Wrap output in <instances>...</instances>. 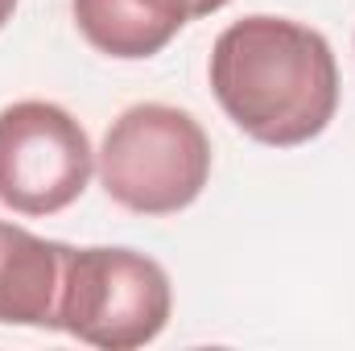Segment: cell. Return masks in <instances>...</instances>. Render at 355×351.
I'll list each match as a JSON object with an SVG mask.
<instances>
[{
    "label": "cell",
    "instance_id": "6da1fadb",
    "mask_svg": "<svg viewBox=\"0 0 355 351\" xmlns=\"http://www.w3.org/2000/svg\"><path fill=\"white\" fill-rule=\"evenodd\" d=\"M211 91L227 120L272 149L314 141L339 108L331 42L289 17H244L211 46Z\"/></svg>",
    "mask_w": 355,
    "mask_h": 351
},
{
    "label": "cell",
    "instance_id": "7a4b0ae2",
    "mask_svg": "<svg viewBox=\"0 0 355 351\" xmlns=\"http://www.w3.org/2000/svg\"><path fill=\"white\" fill-rule=\"evenodd\" d=\"M211 178L202 124L170 103H137L112 120L99 145V182L132 215H178Z\"/></svg>",
    "mask_w": 355,
    "mask_h": 351
},
{
    "label": "cell",
    "instance_id": "3957f363",
    "mask_svg": "<svg viewBox=\"0 0 355 351\" xmlns=\"http://www.w3.org/2000/svg\"><path fill=\"white\" fill-rule=\"evenodd\" d=\"M174 310L170 273L132 248H71L58 331L79 343L132 351L153 343Z\"/></svg>",
    "mask_w": 355,
    "mask_h": 351
},
{
    "label": "cell",
    "instance_id": "277c9868",
    "mask_svg": "<svg viewBox=\"0 0 355 351\" xmlns=\"http://www.w3.org/2000/svg\"><path fill=\"white\" fill-rule=\"evenodd\" d=\"M87 128L58 103L21 99L0 112V203L17 215H58L91 182Z\"/></svg>",
    "mask_w": 355,
    "mask_h": 351
},
{
    "label": "cell",
    "instance_id": "5b68a950",
    "mask_svg": "<svg viewBox=\"0 0 355 351\" xmlns=\"http://www.w3.org/2000/svg\"><path fill=\"white\" fill-rule=\"evenodd\" d=\"M232 0H71L75 25L107 58H153L178 37L182 25L219 12Z\"/></svg>",
    "mask_w": 355,
    "mask_h": 351
},
{
    "label": "cell",
    "instance_id": "8992f818",
    "mask_svg": "<svg viewBox=\"0 0 355 351\" xmlns=\"http://www.w3.org/2000/svg\"><path fill=\"white\" fill-rule=\"evenodd\" d=\"M71 248L25 228L0 223V323L58 327V298Z\"/></svg>",
    "mask_w": 355,
    "mask_h": 351
},
{
    "label": "cell",
    "instance_id": "52a82bcc",
    "mask_svg": "<svg viewBox=\"0 0 355 351\" xmlns=\"http://www.w3.org/2000/svg\"><path fill=\"white\" fill-rule=\"evenodd\" d=\"M12 12H17V0H0V29L12 21Z\"/></svg>",
    "mask_w": 355,
    "mask_h": 351
}]
</instances>
